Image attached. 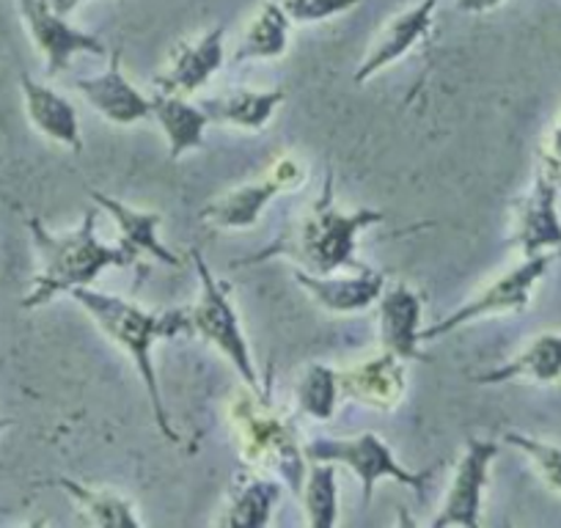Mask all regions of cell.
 I'll use <instances>...</instances> for the list:
<instances>
[{"mask_svg":"<svg viewBox=\"0 0 561 528\" xmlns=\"http://www.w3.org/2000/svg\"><path fill=\"white\" fill-rule=\"evenodd\" d=\"M289 18L284 14V9L275 3H264L251 20H248L245 31L240 34L237 42L234 56L229 58L231 67L245 61H270V58H280L287 53L289 45Z\"/></svg>","mask_w":561,"mask_h":528,"instance_id":"cb8c5ba5","label":"cell"},{"mask_svg":"<svg viewBox=\"0 0 561 528\" xmlns=\"http://www.w3.org/2000/svg\"><path fill=\"white\" fill-rule=\"evenodd\" d=\"M91 198H94V202L111 215L113 223H116L118 229V242H122L124 248H129V251L138 253V256L147 253V256L158 259V262L165 264V267H176V271L185 267V259H182L180 253L171 251L169 245H163V240H160L158 231H160V223H163V218H160L158 213L133 209L102 191H91Z\"/></svg>","mask_w":561,"mask_h":528,"instance_id":"d6986e66","label":"cell"},{"mask_svg":"<svg viewBox=\"0 0 561 528\" xmlns=\"http://www.w3.org/2000/svg\"><path fill=\"white\" fill-rule=\"evenodd\" d=\"M229 429L240 460L251 471L278 479L298 498L309 457L298 424L275 405L267 382L262 388L242 382L229 402Z\"/></svg>","mask_w":561,"mask_h":528,"instance_id":"277c9868","label":"cell"},{"mask_svg":"<svg viewBox=\"0 0 561 528\" xmlns=\"http://www.w3.org/2000/svg\"><path fill=\"white\" fill-rule=\"evenodd\" d=\"M18 7L25 31L31 34V42H34L36 50L45 58V72L50 78L64 72L69 67V61L75 56H80V53L96 58L111 56L105 42L96 39L94 34H85V31L69 25L67 14L56 12L47 0H18Z\"/></svg>","mask_w":561,"mask_h":528,"instance_id":"8fae6325","label":"cell"},{"mask_svg":"<svg viewBox=\"0 0 561 528\" xmlns=\"http://www.w3.org/2000/svg\"><path fill=\"white\" fill-rule=\"evenodd\" d=\"M280 490L284 484L273 477H264V473L253 471V477L240 479V482L231 487L229 504H226L224 517H220V526L229 528H264L273 523L275 504L280 498Z\"/></svg>","mask_w":561,"mask_h":528,"instance_id":"603a6c76","label":"cell"},{"mask_svg":"<svg viewBox=\"0 0 561 528\" xmlns=\"http://www.w3.org/2000/svg\"><path fill=\"white\" fill-rule=\"evenodd\" d=\"M298 501L304 504L306 523L311 528L339 526L336 462H309Z\"/></svg>","mask_w":561,"mask_h":528,"instance_id":"484cf974","label":"cell"},{"mask_svg":"<svg viewBox=\"0 0 561 528\" xmlns=\"http://www.w3.org/2000/svg\"><path fill=\"white\" fill-rule=\"evenodd\" d=\"M298 413L314 422H331L336 416L342 388H339V369L325 364H309L295 386Z\"/></svg>","mask_w":561,"mask_h":528,"instance_id":"4316f807","label":"cell"},{"mask_svg":"<svg viewBox=\"0 0 561 528\" xmlns=\"http://www.w3.org/2000/svg\"><path fill=\"white\" fill-rule=\"evenodd\" d=\"M364 0H278V7L295 25H314L350 12Z\"/></svg>","mask_w":561,"mask_h":528,"instance_id":"f1b7e54d","label":"cell"},{"mask_svg":"<svg viewBox=\"0 0 561 528\" xmlns=\"http://www.w3.org/2000/svg\"><path fill=\"white\" fill-rule=\"evenodd\" d=\"M80 3H83V0H72V12L80 7Z\"/></svg>","mask_w":561,"mask_h":528,"instance_id":"836d02e7","label":"cell"},{"mask_svg":"<svg viewBox=\"0 0 561 528\" xmlns=\"http://www.w3.org/2000/svg\"><path fill=\"white\" fill-rule=\"evenodd\" d=\"M504 444L528 457L534 473L542 479L545 487L553 490V493H561V446L531 438V435L515 433V429L504 433Z\"/></svg>","mask_w":561,"mask_h":528,"instance_id":"83f0119b","label":"cell"},{"mask_svg":"<svg viewBox=\"0 0 561 528\" xmlns=\"http://www.w3.org/2000/svg\"><path fill=\"white\" fill-rule=\"evenodd\" d=\"M306 174L309 169L304 160H298L295 154H278L256 180L231 187L224 196L204 204L198 220L218 231L253 229L275 196H284V193H293L306 185Z\"/></svg>","mask_w":561,"mask_h":528,"instance_id":"ba28073f","label":"cell"},{"mask_svg":"<svg viewBox=\"0 0 561 528\" xmlns=\"http://www.w3.org/2000/svg\"><path fill=\"white\" fill-rule=\"evenodd\" d=\"M187 259L193 262L198 276L196 303L185 306L187 336L202 338L209 347L218 349V353L234 366V371L242 377L245 386L262 388L264 382L262 377H259L256 366H253L251 344H248L240 314H237L234 303H231L229 298V287L215 278V273L209 271L207 259H204V253L198 251V248H193V251L187 253Z\"/></svg>","mask_w":561,"mask_h":528,"instance_id":"5b68a950","label":"cell"},{"mask_svg":"<svg viewBox=\"0 0 561 528\" xmlns=\"http://www.w3.org/2000/svg\"><path fill=\"white\" fill-rule=\"evenodd\" d=\"M25 226L39 253V273L31 282L28 295L20 300L25 311L42 309L53 303L58 295H69L72 289L91 287L105 271L135 267L140 259L122 242L107 245L96 237V209H85L78 229L64 231V234L47 229L42 218H28Z\"/></svg>","mask_w":561,"mask_h":528,"instance_id":"3957f363","label":"cell"},{"mask_svg":"<svg viewBox=\"0 0 561 528\" xmlns=\"http://www.w3.org/2000/svg\"><path fill=\"white\" fill-rule=\"evenodd\" d=\"M20 91H23L25 113H28L31 124L39 129L42 136L50 138L53 144L72 149V152H83L78 111H75L67 96L25 72L20 74Z\"/></svg>","mask_w":561,"mask_h":528,"instance_id":"ac0fdd59","label":"cell"},{"mask_svg":"<svg viewBox=\"0 0 561 528\" xmlns=\"http://www.w3.org/2000/svg\"><path fill=\"white\" fill-rule=\"evenodd\" d=\"M561 380V333H539L520 353L506 364L473 377L479 386H501V382H537L553 386Z\"/></svg>","mask_w":561,"mask_h":528,"instance_id":"44dd1931","label":"cell"},{"mask_svg":"<svg viewBox=\"0 0 561 528\" xmlns=\"http://www.w3.org/2000/svg\"><path fill=\"white\" fill-rule=\"evenodd\" d=\"M12 418H0V433H3V429H9V427H12Z\"/></svg>","mask_w":561,"mask_h":528,"instance_id":"d6a6232c","label":"cell"},{"mask_svg":"<svg viewBox=\"0 0 561 528\" xmlns=\"http://www.w3.org/2000/svg\"><path fill=\"white\" fill-rule=\"evenodd\" d=\"M550 158L561 165V113H559V122H556L553 133H550Z\"/></svg>","mask_w":561,"mask_h":528,"instance_id":"4dcf8cb0","label":"cell"},{"mask_svg":"<svg viewBox=\"0 0 561 528\" xmlns=\"http://www.w3.org/2000/svg\"><path fill=\"white\" fill-rule=\"evenodd\" d=\"M293 278L328 314H360V311L377 306L382 289H386V273L366 267V264L353 271V276H336V273L314 276V273L295 267Z\"/></svg>","mask_w":561,"mask_h":528,"instance_id":"9a60e30c","label":"cell"},{"mask_svg":"<svg viewBox=\"0 0 561 528\" xmlns=\"http://www.w3.org/2000/svg\"><path fill=\"white\" fill-rule=\"evenodd\" d=\"M501 3H504V0H457V9L466 14H484L499 9Z\"/></svg>","mask_w":561,"mask_h":528,"instance_id":"f546056e","label":"cell"},{"mask_svg":"<svg viewBox=\"0 0 561 528\" xmlns=\"http://www.w3.org/2000/svg\"><path fill=\"white\" fill-rule=\"evenodd\" d=\"M501 455V444L488 438H468L457 471L451 477L449 490L444 495L438 515L433 517V528H477L482 517L484 487L490 482V466Z\"/></svg>","mask_w":561,"mask_h":528,"instance_id":"30bf717a","label":"cell"},{"mask_svg":"<svg viewBox=\"0 0 561 528\" xmlns=\"http://www.w3.org/2000/svg\"><path fill=\"white\" fill-rule=\"evenodd\" d=\"M111 61H107L105 72L94 74V78L75 80L83 100L100 113L105 122L127 127V124H138L152 118V96H147L140 89H135L122 72V50H111Z\"/></svg>","mask_w":561,"mask_h":528,"instance_id":"5bb4252c","label":"cell"},{"mask_svg":"<svg viewBox=\"0 0 561 528\" xmlns=\"http://www.w3.org/2000/svg\"><path fill=\"white\" fill-rule=\"evenodd\" d=\"M152 118L160 124L165 141H169L171 160H180L182 154L202 149L204 133L213 124L202 105H193L187 96L165 94V91L152 94Z\"/></svg>","mask_w":561,"mask_h":528,"instance_id":"7402d4cb","label":"cell"},{"mask_svg":"<svg viewBox=\"0 0 561 528\" xmlns=\"http://www.w3.org/2000/svg\"><path fill=\"white\" fill-rule=\"evenodd\" d=\"M386 218L388 215L382 209L358 207L353 213L339 209L336 202H333V176H328L322 196L304 215L289 220L284 231L270 245H264L262 251L234 262V267H248V264L284 256L298 264L300 271L314 273V276H333L344 267L358 271V267H364L355 256L358 234L369 226L382 223Z\"/></svg>","mask_w":561,"mask_h":528,"instance_id":"6da1fadb","label":"cell"},{"mask_svg":"<svg viewBox=\"0 0 561 528\" xmlns=\"http://www.w3.org/2000/svg\"><path fill=\"white\" fill-rule=\"evenodd\" d=\"M421 295L404 284L382 289L377 300V325L382 349L404 360H427L421 353Z\"/></svg>","mask_w":561,"mask_h":528,"instance_id":"e0dca14e","label":"cell"},{"mask_svg":"<svg viewBox=\"0 0 561 528\" xmlns=\"http://www.w3.org/2000/svg\"><path fill=\"white\" fill-rule=\"evenodd\" d=\"M561 262V248L553 251L534 253V256H523L515 267L495 276L493 282L484 284L468 303L446 314L444 320L435 322L430 328H421V344L433 342V338H444L455 333L457 328L471 325V322L484 320V317H506V314H523L531 306L534 292H537L539 282L553 271Z\"/></svg>","mask_w":561,"mask_h":528,"instance_id":"8992f818","label":"cell"},{"mask_svg":"<svg viewBox=\"0 0 561 528\" xmlns=\"http://www.w3.org/2000/svg\"><path fill=\"white\" fill-rule=\"evenodd\" d=\"M435 9H438V0H421V3H415V7L404 9L397 18L388 20V23L382 25L380 34H377V39L371 42L364 61H360L358 69L353 72L355 83H366V80L380 74L382 69L397 64L399 58L408 56L415 45H421V42L427 39L430 31H433Z\"/></svg>","mask_w":561,"mask_h":528,"instance_id":"2e32d148","label":"cell"},{"mask_svg":"<svg viewBox=\"0 0 561 528\" xmlns=\"http://www.w3.org/2000/svg\"><path fill=\"white\" fill-rule=\"evenodd\" d=\"M287 102L284 89H229L226 94L207 96L198 105L213 124L242 129V133H259L270 124L280 105Z\"/></svg>","mask_w":561,"mask_h":528,"instance_id":"ffe728a7","label":"cell"},{"mask_svg":"<svg viewBox=\"0 0 561 528\" xmlns=\"http://www.w3.org/2000/svg\"><path fill=\"white\" fill-rule=\"evenodd\" d=\"M226 28L204 31L196 39H185L171 50L169 64L163 72L154 78V89L165 94L191 96L209 85V80L220 72L226 64Z\"/></svg>","mask_w":561,"mask_h":528,"instance_id":"4fadbf2b","label":"cell"},{"mask_svg":"<svg viewBox=\"0 0 561 528\" xmlns=\"http://www.w3.org/2000/svg\"><path fill=\"white\" fill-rule=\"evenodd\" d=\"M559 191L561 165L545 152L537 174H534L531 191L515 209V231L510 237V245L517 248L520 256H534V253L561 248Z\"/></svg>","mask_w":561,"mask_h":528,"instance_id":"9c48e42d","label":"cell"},{"mask_svg":"<svg viewBox=\"0 0 561 528\" xmlns=\"http://www.w3.org/2000/svg\"><path fill=\"white\" fill-rule=\"evenodd\" d=\"M56 487H61L75 504L80 506L85 517H89L94 526H107V528H140L144 520L135 512L133 501L124 498V495L113 493V490H100L89 487V484H80L69 477L53 479Z\"/></svg>","mask_w":561,"mask_h":528,"instance_id":"d4e9b609","label":"cell"},{"mask_svg":"<svg viewBox=\"0 0 561 528\" xmlns=\"http://www.w3.org/2000/svg\"><path fill=\"white\" fill-rule=\"evenodd\" d=\"M304 446L309 462H336V466L353 471L355 479L360 482V501H364V506H371L375 487L380 479H393L402 487L415 490L419 498H424L435 477L433 468H427V471H410V468H404L393 457L391 446L377 433H360L355 438L317 435V438L306 440Z\"/></svg>","mask_w":561,"mask_h":528,"instance_id":"52a82bcc","label":"cell"},{"mask_svg":"<svg viewBox=\"0 0 561 528\" xmlns=\"http://www.w3.org/2000/svg\"><path fill=\"white\" fill-rule=\"evenodd\" d=\"M404 364L408 360L399 358L391 349H380L347 369H339L342 400L358 402L369 411H397L408 393V366Z\"/></svg>","mask_w":561,"mask_h":528,"instance_id":"7c38bea8","label":"cell"},{"mask_svg":"<svg viewBox=\"0 0 561 528\" xmlns=\"http://www.w3.org/2000/svg\"><path fill=\"white\" fill-rule=\"evenodd\" d=\"M69 298L96 322L102 333L116 344L122 353L129 355L135 371L144 380V388L149 393V405H152V416L163 438L171 444H180V433L171 427V416L165 411L163 393H160L158 369H154L152 349L154 344L163 338H176L185 333L187 336V311L185 309H144V306L133 303L118 295L100 292V289L80 287L69 292Z\"/></svg>","mask_w":561,"mask_h":528,"instance_id":"7a4b0ae2","label":"cell"},{"mask_svg":"<svg viewBox=\"0 0 561 528\" xmlns=\"http://www.w3.org/2000/svg\"><path fill=\"white\" fill-rule=\"evenodd\" d=\"M47 3H50V7L56 9V12L72 14V0H47Z\"/></svg>","mask_w":561,"mask_h":528,"instance_id":"1f68e13d","label":"cell"}]
</instances>
